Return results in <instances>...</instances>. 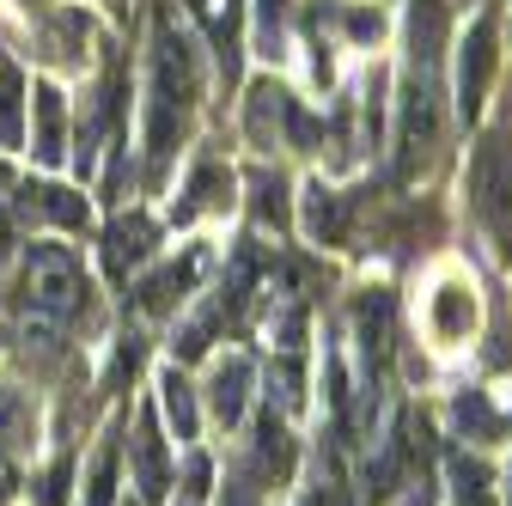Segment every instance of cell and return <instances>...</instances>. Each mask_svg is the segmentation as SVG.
<instances>
[{
	"label": "cell",
	"instance_id": "6da1fadb",
	"mask_svg": "<svg viewBox=\"0 0 512 506\" xmlns=\"http://www.w3.org/2000/svg\"><path fill=\"white\" fill-rule=\"evenodd\" d=\"M189 104H196V55L171 31V19H159L153 25V104H147V159H153V171L171 159Z\"/></svg>",
	"mask_w": 512,
	"mask_h": 506
},
{
	"label": "cell",
	"instance_id": "7a4b0ae2",
	"mask_svg": "<svg viewBox=\"0 0 512 506\" xmlns=\"http://www.w3.org/2000/svg\"><path fill=\"white\" fill-rule=\"evenodd\" d=\"M470 208L488 226L494 250H500V257H512V141L500 129L470 159Z\"/></svg>",
	"mask_w": 512,
	"mask_h": 506
},
{
	"label": "cell",
	"instance_id": "3957f363",
	"mask_svg": "<svg viewBox=\"0 0 512 506\" xmlns=\"http://www.w3.org/2000/svg\"><path fill=\"white\" fill-rule=\"evenodd\" d=\"M25 299L37 318H68L86 299V275H80V257L68 244H31L25 257Z\"/></svg>",
	"mask_w": 512,
	"mask_h": 506
},
{
	"label": "cell",
	"instance_id": "277c9868",
	"mask_svg": "<svg viewBox=\"0 0 512 506\" xmlns=\"http://www.w3.org/2000/svg\"><path fill=\"white\" fill-rule=\"evenodd\" d=\"M281 135H293V141H311V122H305V110L281 92V86H256L250 92V141L256 147H275Z\"/></svg>",
	"mask_w": 512,
	"mask_h": 506
},
{
	"label": "cell",
	"instance_id": "5b68a950",
	"mask_svg": "<svg viewBox=\"0 0 512 506\" xmlns=\"http://www.w3.org/2000/svg\"><path fill=\"white\" fill-rule=\"evenodd\" d=\"M494 80V19H476L464 49H458V110L476 116L482 110V92Z\"/></svg>",
	"mask_w": 512,
	"mask_h": 506
},
{
	"label": "cell",
	"instance_id": "8992f818",
	"mask_svg": "<svg viewBox=\"0 0 512 506\" xmlns=\"http://www.w3.org/2000/svg\"><path fill=\"white\" fill-rule=\"evenodd\" d=\"M433 141H439V122H433V86L415 80L409 98H403V135H397V147H403V177L421 171V165L433 159Z\"/></svg>",
	"mask_w": 512,
	"mask_h": 506
},
{
	"label": "cell",
	"instance_id": "52a82bcc",
	"mask_svg": "<svg viewBox=\"0 0 512 506\" xmlns=\"http://www.w3.org/2000/svg\"><path fill=\"white\" fill-rule=\"evenodd\" d=\"M470 330H476L470 287L464 281H439V293H433V336L439 342H470Z\"/></svg>",
	"mask_w": 512,
	"mask_h": 506
},
{
	"label": "cell",
	"instance_id": "ba28073f",
	"mask_svg": "<svg viewBox=\"0 0 512 506\" xmlns=\"http://www.w3.org/2000/svg\"><path fill=\"white\" fill-rule=\"evenodd\" d=\"M439 37H445V7L439 0H415V13H409V68H415V80L433 74Z\"/></svg>",
	"mask_w": 512,
	"mask_h": 506
},
{
	"label": "cell",
	"instance_id": "9c48e42d",
	"mask_svg": "<svg viewBox=\"0 0 512 506\" xmlns=\"http://www.w3.org/2000/svg\"><path fill=\"white\" fill-rule=\"evenodd\" d=\"M244 391H250V360H220L214 366V378H208V397H214V415L232 427L238 415H244Z\"/></svg>",
	"mask_w": 512,
	"mask_h": 506
},
{
	"label": "cell",
	"instance_id": "30bf717a",
	"mask_svg": "<svg viewBox=\"0 0 512 506\" xmlns=\"http://www.w3.org/2000/svg\"><path fill=\"white\" fill-rule=\"evenodd\" d=\"M25 214H37V220H55V226H68V232H80V226H86V202L74 196V189H55V183H37V189H25Z\"/></svg>",
	"mask_w": 512,
	"mask_h": 506
},
{
	"label": "cell",
	"instance_id": "8fae6325",
	"mask_svg": "<svg viewBox=\"0 0 512 506\" xmlns=\"http://www.w3.org/2000/svg\"><path fill=\"white\" fill-rule=\"evenodd\" d=\"M305 226L324 238V244H342V238H348V208H342L336 189H324V183L305 189Z\"/></svg>",
	"mask_w": 512,
	"mask_h": 506
},
{
	"label": "cell",
	"instance_id": "7c38bea8",
	"mask_svg": "<svg viewBox=\"0 0 512 506\" xmlns=\"http://www.w3.org/2000/svg\"><path fill=\"white\" fill-rule=\"evenodd\" d=\"M31 98H37V135H31V153H37L43 165H61V153H68V147H61V92H55V86H37Z\"/></svg>",
	"mask_w": 512,
	"mask_h": 506
},
{
	"label": "cell",
	"instance_id": "4fadbf2b",
	"mask_svg": "<svg viewBox=\"0 0 512 506\" xmlns=\"http://www.w3.org/2000/svg\"><path fill=\"white\" fill-rule=\"evenodd\" d=\"M147 250H153V226H147L141 214L116 220V226H110V238H104V257H110V269H116V275H122L128 263H141Z\"/></svg>",
	"mask_w": 512,
	"mask_h": 506
},
{
	"label": "cell",
	"instance_id": "5bb4252c",
	"mask_svg": "<svg viewBox=\"0 0 512 506\" xmlns=\"http://www.w3.org/2000/svg\"><path fill=\"white\" fill-rule=\"evenodd\" d=\"M232 202V171H220V165H202L196 177H189V202L177 208V220H196V214H208V208H226Z\"/></svg>",
	"mask_w": 512,
	"mask_h": 506
},
{
	"label": "cell",
	"instance_id": "9a60e30c",
	"mask_svg": "<svg viewBox=\"0 0 512 506\" xmlns=\"http://www.w3.org/2000/svg\"><path fill=\"white\" fill-rule=\"evenodd\" d=\"M135 476H141V494L147 500L165 494V446H159V427L153 421L135 427Z\"/></svg>",
	"mask_w": 512,
	"mask_h": 506
},
{
	"label": "cell",
	"instance_id": "2e32d148",
	"mask_svg": "<svg viewBox=\"0 0 512 506\" xmlns=\"http://www.w3.org/2000/svg\"><path fill=\"white\" fill-rule=\"evenodd\" d=\"M256 470L275 482H287V470H293V439L275 415H263V427H256Z\"/></svg>",
	"mask_w": 512,
	"mask_h": 506
},
{
	"label": "cell",
	"instance_id": "e0dca14e",
	"mask_svg": "<svg viewBox=\"0 0 512 506\" xmlns=\"http://www.w3.org/2000/svg\"><path fill=\"white\" fill-rule=\"evenodd\" d=\"M360 348L366 360H384V348H391V299L384 293L360 299Z\"/></svg>",
	"mask_w": 512,
	"mask_h": 506
},
{
	"label": "cell",
	"instance_id": "ac0fdd59",
	"mask_svg": "<svg viewBox=\"0 0 512 506\" xmlns=\"http://www.w3.org/2000/svg\"><path fill=\"white\" fill-rule=\"evenodd\" d=\"M19 110H25V80H19V68L7 61L0 68V147H19Z\"/></svg>",
	"mask_w": 512,
	"mask_h": 506
},
{
	"label": "cell",
	"instance_id": "d6986e66",
	"mask_svg": "<svg viewBox=\"0 0 512 506\" xmlns=\"http://www.w3.org/2000/svg\"><path fill=\"white\" fill-rule=\"evenodd\" d=\"M452 482H458V506H494V476H488V464L458 458V464H452Z\"/></svg>",
	"mask_w": 512,
	"mask_h": 506
},
{
	"label": "cell",
	"instance_id": "ffe728a7",
	"mask_svg": "<svg viewBox=\"0 0 512 506\" xmlns=\"http://www.w3.org/2000/svg\"><path fill=\"white\" fill-rule=\"evenodd\" d=\"M159 391H165V415H171L177 439H196V403H189V385H183L177 372H165V378H159Z\"/></svg>",
	"mask_w": 512,
	"mask_h": 506
},
{
	"label": "cell",
	"instance_id": "44dd1931",
	"mask_svg": "<svg viewBox=\"0 0 512 506\" xmlns=\"http://www.w3.org/2000/svg\"><path fill=\"white\" fill-rule=\"evenodd\" d=\"M0 439H7V452H25L31 446V415H25V397L19 391H0Z\"/></svg>",
	"mask_w": 512,
	"mask_h": 506
},
{
	"label": "cell",
	"instance_id": "7402d4cb",
	"mask_svg": "<svg viewBox=\"0 0 512 506\" xmlns=\"http://www.w3.org/2000/svg\"><path fill=\"white\" fill-rule=\"evenodd\" d=\"M189 281H196V257H189L183 269H165V275H153V281L141 287V299H147L153 311H165L171 299H183V287H189Z\"/></svg>",
	"mask_w": 512,
	"mask_h": 506
},
{
	"label": "cell",
	"instance_id": "603a6c76",
	"mask_svg": "<svg viewBox=\"0 0 512 506\" xmlns=\"http://www.w3.org/2000/svg\"><path fill=\"white\" fill-rule=\"evenodd\" d=\"M256 220L263 226H287V183L281 177H256Z\"/></svg>",
	"mask_w": 512,
	"mask_h": 506
},
{
	"label": "cell",
	"instance_id": "cb8c5ba5",
	"mask_svg": "<svg viewBox=\"0 0 512 506\" xmlns=\"http://www.w3.org/2000/svg\"><path fill=\"white\" fill-rule=\"evenodd\" d=\"M202 13H208V31L226 55V74H232V19H238V0H202Z\"/></svg>",
	"mask_w": 512,
	"mask_h": 506
},
{
	"label": "cell",
	"instance_id": "d4e9b609",
	"mask_svg": "<svg viewBox=\"0 0 512 506\" xmlns=\"http://www.w3.org/2000/svg\"><path fill=\"white\" fill-rule=\"evenodd\" d=\"M281 19H287V0H256V43L269 55L281 49Z\"/></svg>",
	"mask_w": 512,
	"mask_h": 506
},
{
	"label": "cell",
	"instance_id": "484cf974",
	"mask_svg": "<svg viewBox=\"0 0 512 506\" xmlns=\"http://www.w3.org/2000/svg\"><path fill=\"white\" fill-rule=\"evenodd\" d=\"M110 488H116V452L104 446L98 464H92V488H86V506H110Z\"/></svg>",
	"mask_w": 512,
	"mask_h": 506
},
{
	"label": "cell",
	"instance_id": "4316f807",
	"mask_svg": "<svg viewBox=\"0 0 512 506\" xmlns=\"http://www.w3.org/2000/svg\"><path fill=\"white\" fill-rule=\"evenodd\" d=\"M458 427H476V433H494L500 421H494V409H488L482 397H464V403H458Z\"/></svg>",
	"mask_w": 512,
	"mask_h": 506
},
{
	"label": "cell",
	"instance_id": "83f0119b",
	"mask_svg": "<svg viewBox=\"0 0 512 506\" xmlns=\"http://www.w3.org/2000/svg\"><path fill=\"white\" fill-rule=\"evenodd\" d=\"M269 336H281V348H299L305 318H299V311H281V318H269Z\"/></svg>",
	"mask_w": 512,
	"mask_h": 506
},
{
	"label": "cell",
	"instance_id": "f1b7e54d",
	"mask_svg": "<svg viewBox=\"0 0 512 506\" xmlns=\"http://www.w3.org/2000/svg\"><path fill=\"white\" fill-rule=\"evenodd\" d=\"M61 494H68V464H55V470L43 476V494H37V500H43V506H61Z\"/></svg>",
	"mask_w": 512,
	"mask_h": 506
},
{
	"label": "cell",
	"instance_id": "f546056e",
	"mask_svg": "<svg viewBox=\"0 0 512 506\" xmlns=\"http://www.w3.org/2000/svg\"><path fill=\"white\" fill-rule=\"evenodd\" d=\"M348 31H354V37H378V31H384L378 7H372V13H366V7H354V13H348Z\"/></svg>",
	"mask_w": 512,
	"mask_h": 506
},
{
	"label": "cell",
	"instance_id": "4dcf8cb0",
	"mask_svg": "<svg viewBox=\"0 0 512 506\" xmlns=\"http://www.w3.org/2000/svg\"><path fill=\"white\" fill-rule=\"evenodd\" d=\"M202 494H208V464L189 458V500H202Z\"/></svg>",
	"mask_w": 512,
	"mask_h": 506
},
{
	"label": "cell",
	"instance_id": "1f68e13d",
	"mask_svg": "<svg viewBox=\"0 0 512 506\" xmlns=\"http://www.w3.org/2000/svg\"><path fill=\"white\" fill-rule=\"evenodd\" d=\"M13 257V226H7V214H0V263Z\"/></svg>",
	"mask_w": 512,
	"mask_h": 506
},
{
	"label": "cell",
	"instance_id": "d6a6232c",
	"mask_svg": "<svg viewBox=\"0 0 512 506\" xmlns=\"http://www.w3.org/2000/svg\"><path fill=\"white\" fill-rule=\"evenodd\" d=\"M403 506H433V488H427V482H415V494H409Z\"/></svg>",
	"mask_w": 512,
	"mask_h": 506
},
{
	"label": "cell",
	"instance_id": "836d02e7",
	"mask_svg": "<svg viewBox=\"0 0 512 506\" xmlns=\"http://www.w3.org/2000/svg\"><path fill=\"white\" fill-rule=\"evenodd\" d=\"M0 183H7V165H0Z\"/></svg>",
	"mask_w": 512,
	"mask_h": 506
},
{
	"label": "cell",
	"instance_id": "e575fe53",
	"mask_svg": "<svg viewBox=\"0 0 512 506\" xmlns=\"http://www.w3.org/2000/svg\"><path fill=\"white\" fill-rule=\"evenodd\" d=\"M0 500H7V482H0Z\"/></svg>",
	"mask_w": 512,
	"mask_h": 506
}]
</instances>
